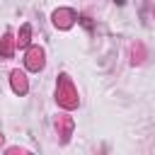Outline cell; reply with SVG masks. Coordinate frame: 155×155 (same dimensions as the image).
<instances>
[{"instance_id":"6da1fadb","label":"cell","mask_w":155,"mask_h":155,"mask_svg":"<svg viewBox=\"0 0 155 155\" xmlns=\"http://www.w3.org/2000/svg\"><path fill=\"white\" fill-rule=\"evenodd\" d=\"M114 2H116V5H124V2H126V0H114Z\"/></svg>"}]
</instances>
